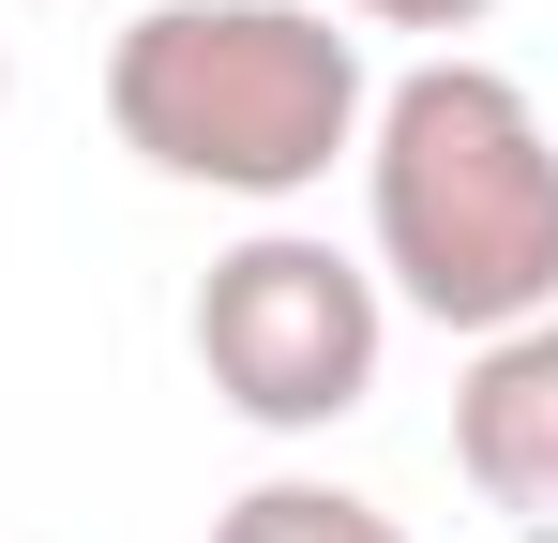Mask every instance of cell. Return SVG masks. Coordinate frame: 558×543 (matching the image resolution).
Listing matches in <instances>:
<instances>
[{
    "label": "cell",
    "mask_w": 558,
    "mask_h": 543,
    "mask_svg": "<svg viewBox=\"0 0 558 543\" xmlns=\"http://www.w3.org/2000/svg\"><path fill=\"white\" fill-rule=\"evenodd\" d=\"M348 167H363V272L392 287V317L483 348L558 302V121L529 106V76L423 46L408 76H377Z\"/></svg>",
    "instance_id": "6da1fadb"
},
{
    "label": "cell",
    "mask_w": 558,
    "mask_h": 543,
    "mask_svg": "<svg viewBox=\"0 0 558 543\" xmlns=\"http://www.w3.org/2000/svg\"><path fill=\"white\" fill-rule=\"evenodd\" d=\"M377 61L332 0H151L106 46V136L182 196L287 212L363 152Z\"/></svg>",
    "instance_id": "7a4b0ae2"
},
{
    "label": "cell",
    "mask_w": 558,
    "mask_h": 543,
    "mask_svg": "<svg viewBox=\"0 0 558 543\" xmlns=\"http://www.w3.org/2000/svg\"><path fill=\"white\" fill-rule=\"evenodd\" d=\"M196 377L227 423L257 438H332L348 408H377V362H392V287L317 227H242L227 257L196 272Z\"/></svg>",
    "instance_id": "3957f363"
},
{
    "label": "cell",
    "mask_w": 558,
    "mask_h": 543,
    "mask_svg": "<svg viewBox=\"0 0 558 543\" xmlns=\"http://www.w3.org/2000/svg\"><path fill=\"white\" fill-rule=\"evenodd\" d=\"M453 468H468V498L558 529V302L468 348V377H453Z\"/></svg>",
    "instance_id": "277c9868"
},
{
    "label": "cell",
    "mask_w": 558,
    "mask_h": 543,
    "mask_svg": "<svg viewBox=\"0 0 558 543\" xmlns=\"http://www.w3.org/2000/svg\"><path fill=\"white\" fill-rule=\"evenodd\" d=\"M211 543H408V529L377 514L363 483H317V468H272V483H242V498L211 514Z\"/></svg>",
    "instance_id": "5b68a950"
},
{
    "label": "cell",
    "mask_w": 558,
    "mask_h": 543,
    "mask_svg": "<svg viewBox=\"0 0 558 543\" xmlns=\"http://www.w3.org/2000/svg\"><path fill=\"white\" fill-rule=\"evenodd\" d=\"M348 31H423V46H453V31H483L498 0H332Z\"/></svg>",
    "instance_id": "8992f818"
},
{
    "label": "cell",
    "mask_w": 558,
    "mask_h": 543,
    "mask_svg": "<svg viewBox=\"0 0 558 543\" xmlns=\"http://www.w3.org/2000/svg\"><path fill=\"white\" fill-rule=\"evenodd\" d=\"M0 106H15V46H0Z\"/></svg>",
    "instance_id": "52a82bcc"
}]
</instances>
